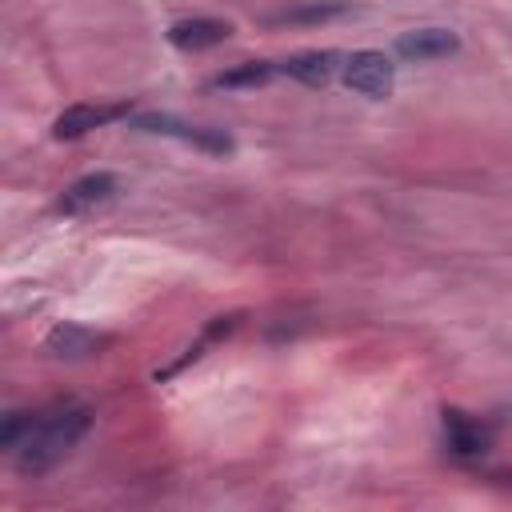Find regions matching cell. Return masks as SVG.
<instances>
[{
  "instance_id": "obj_1",
  "label": "cell",
  "mask_w": 512,
  "mask_h": 512,
  "mask_svg": "<svg viewBox=\"0 0 512 512\" xmlns=\"http://www.w3.org/2000/svg\"><path fill=\"white\" fill-rule=\"evenodd\" d=\"M92 428V408L84 404H56L48 412H36V424L28 440L16 448V472L20 476H44L52 472Z\"/></svg>"
},
{
  "instance_id": "obj_2",
  "label": "cell",
  "mask_w": 512,
  "mask_h": 512,
  "mask_svg": "<svg viewBox=\"0 0 512 512\" xmlns=\"http://www.w3.org/2000/svg\"><path fill=\"white\" fill-rule=\"evenodd\" d=\"M344 84H348L352 92L368 96V100H384V96L392 92V84H396V64H392L384 52H376V48L352 52V56L344 60Z\"/></svg>"
},
{
  "instance_id": "obj_3",
  "label": "cell",
  "mask_w": 512,
  "mask_h": 512,
  "mask_svg": "<svg viewBox=\"0 0 512 512\" xmlns=\"http://www.w3.org/2000/svg\"><path fill=\"white\" fill-rule=\"evenodd\" d=\"M132 128L140 132H160V136H176L184 144H196L204 152H232V140L224 132H212V128H196V124H184L176 116H160V112H144V116H132Z\"/></svg>"
},
{
  "instance_id": "obj_4",
  "label": "cell",
  "mask_w": 512,
  "mask_h": 512,
  "mask_svg": "<svg viewBox=\"0 0 512 512\" xmlns=\"http://www.w3.org/2000/svg\"><path fill=\"white\" fill-rule=\"evenodd\" d=\"M488 444H492V432H488L476 416H468V412H460V408H444V448H448L452 456L476 460V456L488 452Z\"/></svg>"
},
{
  "instance_id": "obj_5",
  "label": "cell",
  "mask_w": 512,
  "mask_h": 512,
  "mask_svg": "<svg viewBox=\"0 0 512 512\" xmlns=\"http://www.w3.org/2000/svg\"><path fill=\"white\" fill-rule=\"evenodd\" d=\"M116 188H120V184H116L112 172H88V176H80L76 184L64 188V196H60V212H64V216L92 212V208L108 204V200L116 196Z\"/></svg>"
},
{
  "instance_id": "obj_6",
  "label": "cell",
  "mask_w": 512,
  "mask_h": 512,
  "mask_svg": "<svg viewBox=\"0 0 512 512\" xmlns=\"http://www.w3.org/2000/svg\"><path fill=\"white\" fill-rule=\"evenodd\" d=\"M116 116H128V108H124V104H72V108H64V112L56 116L52 136H56V140H76V136L100 128V124H108V120H116Z\"/></svg>"
},
{
  "instance_id": "obj_7",
  "label": "cell",
  "mask_w": 512,
  "mask_h": 512,
  "mask_svg": "<svg viewBox=\"0 0 512 512\" xmlns=\"http://www.w3.org/2000/svg\"><path fill=\"white\" fill-rule=\"evenodd\" d=\"M460 48V36L452 28H412L396 40V56L404 60H440Z\"/></svg>"
},
{
  "instance_id": "obj_8",
  "label": "cell",
  "mask_w": 512,
  "mask_h": 512,
  "mask_svg": "<svg viewBox=\"0 0 512 512\" xmlns=\"http://www.w3.org/2000/svg\"><path fill=\"white\" fill-rule=\"evenodd\" d=\"M44 348L56 360H88V356H96L104 348V336L92 332V328H84V324H56L48 332Z\"/></svg>"
},
{
  "instance_id": "obj_9",
  "label": "cell",
  "mask_w": 512,
  "mask_h": 512,
  "mask_svg": "<svg viewBox=\"0 0 512 512\" xmlns=\"http://www.w3.org/2000/svg\"><path fill=\"white\" fill-rule=\"evenodd\" d=\"M228 24L224 20H212V16H192V20H176L168 28V40L184 52H204V48H216L228 40Z\"/></svg>"
},
{
  "instance_id": "obj_10",
  "label": "cell",
  "mask_w": 512,
  "mask_h": 512,
  "mask_svg": "<svg viewBox=\"0 0 512 512\" xmlns=\"http://www.w3.org/2000/svg\"><path fill=\"white\" fill-rule=\"evenodd\" d=\"M336 60H340L336 52H300V56L284 60L280 68H284L292 80H300V84H308V88H320V84L332 80L336 68H344V64H336Z\"/></svg>"
},
{
  "instance_id": "obj_11",
  "label": "cell",
  "mask_w": 512,
  "mask_h": 512,
  "mask_svg": "<svg viewBox=\"0 0 512 512\" xmlns=\"http://www.w3.org/2000/svg\"><path fill=\"white\" fill-rule=\"evenodd\" d=\"M348 4L344 0H312V4H292L284 12H272L268 20L272 24H316V20H332V16H344Z\"/></svg>"
},
{
  "instance_id": "obj_12",
  "label": "cell",
  "mask_w": 512,
  "mask_h": 512,
  "mask_svg": "<svg viewBox=\"0 0 512 512\" xmlns=\"http://www.w3.org/2000/svg\"><path fill=\"white\" fill-rule=\"evenodd\" d=\"M272 76H276V64H268V60H244V64L220 72L212 84H216V88H260V84H268Z\"/></svg>"
},
{
  "instance_id": "obj_13",
  "label": "cell",
  "mask_w": 512,
  "mask_h": 512,
  "mask_svg": "<svg viewBox=\"0 0 512 512\" xmlns=\"http://www.w3.org/2000/svg\"><path fill=\"white\" fill-rule=\"evenodd\" d=\"M32 424H36V412H8L4 416V428H0V448L4 452H16L28 440Z\"/></svg>"
}]
</instances>
